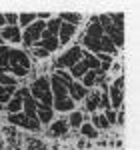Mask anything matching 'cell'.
Returning a JSON list of instances; mask_svg holds the SVG:
<instances>
[{
	"instance_id": "83f0119b",
	"label": "cell",
	"mask_w": 140,
	"mask_h": 150,
	"mask_svg": "<svg viewBox=\"0 0 140 150\" xmlns=\"http://www.w3.org/2000/svg\"><path fill=\"white\" fill-rule=\"evenodd\" d=\"M26 150H48V146L42 142V140H28V144H26Z\"/></svg>"
},
{
	"instance_id": "1f68e13d",
	"label": "cell",
	"mask_w": 140,
	"mask_h": 150,
	"mask_svg": "<svg viewBox=\"0 0 140 150\" xmlns=\"http://www.w3.org/2000/svg\"><path fill=\"white\" fill-rule=\"evenodd\" d=\"M0 144H2V140H0Z\"/></svg>"
},
{
	"instance_id": "4fadbf2b",
	"label": "cell",
	"mask_w": 140,
	"mask_h": 150,
	"mask_svg": "<svg viewBox=\"0 0 140 150\" xmlns=\"http://www.w3.org/2000/svg\"><path fill=\"white\" fill-rule=\"evenodd\" d=\"M50 136H56V138H62V136H66L70 132V126H68V122H66V118H54L50 124Z\"/></svg>"
},
{
	"instance_id": "cb8c5ba5",
	"label": "cell",
	"mask_w": 140,
	"mask_h": 150,
	"mask_svg": "<svg viewBox=\"0 0 140 150\" xmlns=\"http://www.w3.org/2000/svg\"><path fill=\"white\" fill-rule=\"evenodd\" d=\"M60 24H62V22H60L58 16H52V18H50V20L46 22V28H44V32H46V34H50V36H56V34H58Z\"/></svg>"
},
{
	"instance_id": "ba28073f",
	"label": "cell",
	"mask_w": 140,
	"mask_h": 150,
	"mask_svg": "<svg viewBox=\"0 0 140 150\" xmlns=\"http://www.w3.org/2000/svg\"><path fill=\"white\" fill-rule=\"evenodd\" d=\"M6 122L12 124V126H16V128L28 130V132H40V130H42L40 122H38L36 118H28V116H24L22 112H18V114H8Z\"/></svg>"
},
{
	"instance_id": "52a82bcc",
	"label": "cell",
	"mask_w": 140,
	"mask_h": 150,
	"mask_svg": "<svg viewBox=\"0 0 140 150\" xmlns=\"http://www.w3.org/2000/svg\"><path fill=\"white\" fill-rule=\"evenodd\" d=\"M44 28H46V22H42V20H34L30 26L24 28L22 30V46H24V50H30L34 44H38V40H40V36H42V32H44Z\"/></svg>"
},
{
	"instance_id": "7402d4cb",
	"label": "cell",
	"mask_w": 140,
	"mask_h": 150,
	"mask_svg": "<svg viewBox=\"0 0 140 150\" xmlns=\"http://www.w3.org/2000/svg\"><path fill=\"white\" fill-rule=\"evenodd\" d=\"M34 20H38V18H36V12H20V14H18V28L24 30L26 26H30Z\"/></svg>"
},
{
	"instance_id": "6da1fadb",
	"label": "cell",
	"mask_w": 140,
	"mask_h": 150,
	"mask_svg": "<svg viewBox=\"0 0 140 150\" xmlns=\"http://www.w3.org/2000/svg\"><path fill=\"white\" fill-rule=\"evenodd\" d=\"M6 60H8V70L6 72H10L12 76H16L18 80L20 78H26L30 74V70H32V58L28 54V50H24L20 46L8 48Z\"/></svg>"
},
{
	"instance_id": "d6986e66",
	"label": "cell",
	"mask_w": 140,
	"mask_h": 150,
	"mask_svg": "<svg viewBox=\"0 0 140 150\" xmlns=\"http://www.w3.org/2000/svg\"><path fill=\"white\" fill-rule=\"evenodd\" d=\"M78 132H80V136L82 138H88V140H96L98 136H100V132L96 130V128L88 122V120H84L80 124V128H78Z\"/></svg>"
},
{
	"instance_id": "5b68a950",
	"label": "cell",
	"mask_w": 140,
	"mask_h": 150,
	"mask_svg": "<svg viewBox=\"0 0 140 150\" xmlns=\"http://www.w3.org/2000/svg\"><path fill=\"white\" fill-rule=\"evenodd\" d=\"M96 18H98V22L102 26V32L112 40V44L116 46V50H122V48H124V30L116 28V26L112 24V20H110L108 14H96Z\"/></svg>"
},
{
	"instance_id": "9c48e42d",
	"label": "cell",
	"mask_w": 140,
	"mask_h": 150,
	"mask_svg": "<svg viewBox=\"0 0 140 150\" xmlns=\"http://www.w3.org/2000/svg\"><path fill=\"white\" fill-rule=\"evenodd\" d=\"M0 38L4 44L14 46V44H22V28L18 26H4L0 30Z\"/></svg>"
},
{
	"instance_id": "7a4b0ae2",
	"label": "cell",
	"mask_w": 140,
	"mask_h": 150,
	"mask_svg": "<svg viewBox=\"0 0 140 150\" xmlns=\"http://www.w3.org/2000/svg\"><path fill=\"white\" fill-rule=\"evenodd\" d=\"M102 38H104V32H102V26L98 22L96 16H90V20L84 28V34L80 38V48L86 50V52H92V54H98L102 52Z\"/></svg>"
},
{
	"instance_id": "d4e9b609",
	"label": "cell",
	"mask_w": 140,
	"mask_h": 150,
	"mask_svg": "<svg viewBox=\"0 0 140 150\" xmlns=\"http://www.w3.org/2000/svg\"><path fill=\"white\" fill-rule=\"evenodd\" d=\"M16 88H18V86H0V104H2V106L14 96Z\"/></svg>"
},
{
	"instance_id": "277c9868",
	"label": "cell",
	"mask_w": 140,
	"mask_h": 150,
	"mask_svg": "<svg viewBox=\"0 0 140 150\" xmlns=\"http://www.w3.org/2000/svg\"><path fill=\"white\" fill-rule=\"evenodd\" d=\"M82 54L84 50L80 48V44H72L52 62V70H70L74 64H78L82 60Z\"/></svg>"
},
{
	"instance_id": "9a60e30c",
	"label": "cell",
	"mask_w": 140,
	"mask_h": 150,
	"mask_svg": "<svg viewBox=\"0 0 140 150\" xmlns=\"http://www.w3.org/2000/svg\"><path fill=\"white\" fill-rule=\"evenodd\" d=\"M38 46L44 48L48 54H54L60 48V44H58V38H56V36H50V34H46V32H42L40 40H38Z\"/></svg>"
},
{
	"instance_id": "8fae6325",
	"label": "cell",
	"mask_w": 140,
	"mask_h": 150,
	"mask_svg": "<svg viewBox=\"0 0 140 150\" xmlns=\"http://www.w3.org/2000/svg\"><path fill=\"white\" fill-rule=\"evenodd\" d=\"M100 94H102V90H98V88H92V90H88L86 98L82 100V102H84V110H86L88 114H94V112H98V108H100Z\"/></svg>"
},
{
	"instance_id": "f546056e",
	"label": "cell",
	"mask_w": 140,
	"mask_h": 150,
	"mask_svg": "<svg viewBox=\"0 0 140 150\" xmlns=\"http://www.w3.org/2000/svg\"><path fill=\"white\" fill-rule=\"evenodd\" d=\"M104 118L108 120V124L112 126V124H116V110H112V108H108L104 112Z\"/></svg>"
},
{
	"instance_id": "e0dca14e",
	"label": "cell",
	"mask_w": 140,
	"mask_h": 150,
	"mask_svg": "<svg viewBox=\"0 0 140 150\" xmlns=\"http://www.w3.org/2000/svg\"><path fill=\"white\" fill-rule=\"evenodd\" d=\"M88 118H90L88 122H90V124H92L98 132H104V130H108V128H110V124H108V120L104 118V114H102V112H94V114H90Z\"/></svg>"
},
{
	"instance_id": "30bf717a",
	"label": "cell",
	"mask_w": 140,
	"mask_h": 150,
	"mask_svg": "<svg viewBox=\"0 0 140 150\" xmlns=\"http://www.w3.org/2000/svg\"><path fill=\"white\" fill-rule=\"evenodd\" d=\"M76 34H78V26L62 22V24H60V28H58V34H56L58 44H60V46H66L68 42H72V38H74Z\"/></svg>"
},
{
	"instance_id": "603a6c76",
	"label": "cell",
	"mask_w": 140,
	"mask_h": 150,
	"mask_svg": "<svg viewBox=\"0 0 140 150\" xmlns=\"http://www.w3.org/2000/svg\"><path fill=\"white\" fill-rule=\"evenodd\" d=\"M28 54H30V58H32V62H34V60L42 62V60H46V58L50 56L46 50H44V48H40L38 44H34V46L30 48V50H28Z\"/></svg>"
},
{
	"instance_id": "5bb4252c",
	"label": "cell",
	"mask_w": 140,
	"mask_h": 150,
	"mask_svg": "<svg viewBox=\"0 0 140 150\" xmlns=\"http://www.w3.org/2000/svg\"><path fill=\"white\" fill-rule=\"evenodd\" d=\"M56 118V112L52 110V106H44V104H36V120L40 122V126L50 124Z\"/></svg>"
},
{
	"instance_id": "4dcf8cb0",
	"label": "cell",
	"mask_w": 140,
	"mask_h": 150,
	"mask_svg": "<svg viewBox=\"0 0 140 150\" xmlns=\"http://www.w3.org/2000/svg\"><path fill=\"white\" fill-rule=\"evenodd\" d=\"M0 112H4V106H2V104H0Z\"/></svg>"
},
{
	"instance_id": "f1b7e54d",
	"label": "cell",
	"mask_w": 140,
	"mask_h": 150,
	"mask_svg": "<svg viewBox=\"0 0 140 150\" xmlns=\"http://www.w3.org/2000/svg\"><path fill=\"white\" fill-rule=\"evenodd\" d=\"M4 22L6 26H18V14H12V12L4 14Z\"/></svg>"
},
{
	"instance_id": "3957f363",
	"label": "cell",
	"mask_w": 140,
	"mask_h": 150,
	"mask_svg": "<svg viewBox=\"0 0 140 150\" xmlns=\"http://www.w3.org/2000/svg\"><path fill=\"white\" fill-rule=\"evenodd\" d=\"M28 94L32 96L36 104H44V106H52V92H50V80L48 74L44 76H36L28 86Z\"/></svg>"
},
{
	"instance_id": "ac0fdd59",
	"label": "cell",
	"mask_w": 140,
	"mask_h": 150,
	"mask_svg": "<svg viewBox=\"0 0 140 150\" xmlns=\"http://www.w3.org/2000/svg\"><path fill=\"white\" fill-rule=\"evenodd\" d=\"M84 120H86V112H82V110H72L68 114V118H66V122H68V126L72 130H78Z\"/></svg>"
},
{
	"instance_id": "7c38bea8",
	"label": "cell",
	"mask_w": 140,
	"mask_h": 150,
	"mask_svg": "<svg viewBox=\"0 0 140 150\" xmlns=\"http://www.w3.org/2000/svg\"><path fill=\"white\" fill-rule=\"evenodd\" d=\"M66 88H68V96H70V100H72L74 104L82 102V100L86 98V94H88V88H84V86H82L78 80H72L68 86H66Z\"/></svg>"
},
{
	"instance_id": "484cf974",
	"label": "cell",
	"mask_w": 140,
	"mask_h": 150,
	"mask_svg": "<svg viewBox=\"0 0 140 150\" xmlns=\"http://www.w3.org/2000/svg\"><path fill=\"white\" fill-rule=\"evenodd\" d=\"M68 72H70V76H72V80H80L82 76L88 72V68L82 64V60H80V62H78V64H74V66H72Z\"/></svg>"
},
{
	"instance_id": "4316f807",
	"label": "cell",
	"mask_w": 140,
	"mask_h": 150,
	"mask_svg": "<svg viewBox=\"0 0 140 150\" xmlns=\"http://www.w3.org/2000/svg\"><path fill=\"white\" fill-rule=\"evenodd\" d=\"M18 82L20 80L10 72H0V86H18Z\"/></svg>"
},
{
	"instance_id": "8992f818",
	"label": "cell",
	"mask_w": 140,
	"mask_h": 150,
	"mask_svg": "<svg viewBox=\"0 0 140 150\" xmlns=\"http://www.w3.org/2000/svg\"><path fill=\"white\" fill-rule=\"evenodd\" d=\"M124 82H126L124 76H116V78H112V82L106 88L108 102H110V108L112 110H120L122 104H124Z\"/></svg>"
},
{
	"instance_id": "44dd1931",
	"label": "cell",
	"mask_w": 140,
	"mask_h": 150,
	"mask_svg": "<svg viewBox=\"0 0 140 150\" xmlns=\"http://www.w3.org/2000/svg\"><path fill=\"white\" fill-rule=\"evenodd\" d=\"M60 18V22H66V24H74V26H80L82 22V14L80 12H60L56 14Z\"/></svg>"
},
{
	"instance_id": "ffe728a7",
	"label": "cell",
	"mask_w": 140,
	"mask_h": 150,
	"mask_svg": "<svg viewBox=\"0 0 140 150\" xmlns=\"http://www.w3.org/2000/svg\"><path fill=\"white\" fill-rule=\"evenodd\" d=\"M4 112L6 114H18V112H22V98H18L14 94L10 100L4 104Z\"/></svg>"
},
{
	"instance_id": "2e32d148",
	"label": "cell",
	"mask_w": 140,
	"mask_h": 150,
	"mask_svg": "<svg viewBox=\"0 0 140 150\" xmlns=\"http://www.w3.org/2000/svg\"><path fill=\"white\" fill-rule=\"evenodd\" d=\"M100 76H106V74H100L98 70H88V72H86L78 82H80L84 88L92 90V88H96V84H98V80H100Z\"/></svg>"
}]
</instances>
